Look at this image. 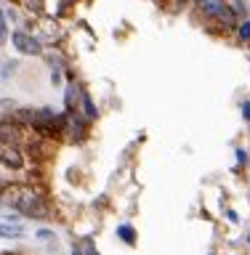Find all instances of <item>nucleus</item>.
<instances>
[{
  "label": "nucleus",
  "instance_id": "4468645a",
  "mask_svg": "<svg viewBox=\"0 0 250 255\" xmlns=\"http://www.w3.org/2000/svg\"><path fill=\"white\" fill-rule=\"evenodd\" d=\"M243 117L250 123V101H245V104H243Z\"/></svg>",
  "mask_w": 250,
  "mask_h": 255
},
{
  "label": "nucleus",
  "instance_id": "7ed1b4c3",
  "mask_svg": "<svg viewBox=\"0 0 250 255\" xmlns=\"http://www.w3.org/2000/svg\"><path fill=\"white\" fill-rule=\"evenodd\" d=\"M11 43H13L16 51L24 53V56H40V53H43V45H40V40L32 37L29 32H21V29L11 32Z\"/></svg>",
  "mask_w": 250,
  "mask_h": 255
},
{
  "label": "nucleus",
  "instance_id": "a211bd4d",
  "mask_svg": "<svg viewBox=\"0 0 250 255\" xmlns=\"http://www.w3.org/2000/svg\"><path fill=\"white\" fill-rule=\"evenodd\" d=\"M248 43H250V40H248Z\"/></svg>",
  "mask_w": 250,
  "mask_h": 255
},
{
  "label": "nucleus",
  "instance_id": "f257e3e1",
  "mask_svg": "<svg viewBox=\"0 0 250 255\" xmlns=\"http://www.w3.org/2000/svg\"><path fill=\"white\" fill-rule=\"evenodd\" d=\"M5 199L19 213L29 215V218H35V221H45L48 215H51L48 213V205L43 202V197H40L32 186H8L5 189Z\"/></svg>",
  "mask_w": 250,
  "mask_h": 255
},
{
  "label": "nucleus",
  "instance_id": "0eeeda50",
  "mask_svg": "<svg viewBox=\"0 0 250 255\" xmlns=\"http://www.w3.org/2000/svg\"><path fill=\"white\" fill-rule=\"evenodd\" d=\"M80 104H83V115H85V120H93V117H96V107H93L91 96H88L85 91H80Z\"/></svg>",
  "mask_w": 250,
  "mask_h": 255
},
{
  "label": "nucleus",
  "instance_id": "1a4fd4ad",
  "mask_svg": "<svg viewBox=\"0 0 250 255\" xmlns=\"http://www.w3.org/2000/svg\"><path fill=\"white\" fill-rule=\"evenodd\" d=\"M117 237L123 239L125 245H136V231H133L131 226H128V223H123V226L117 229Z\"/></svg>",
  "mask_w": 250,
  "mask_h": 255
},
{
  "label": "nucleus",
  "instance_id": "423d86ee",
  "mask_svg": "<svg viewBox=\"0 0 250 255\" xmlns=\"http://www.w3.org/2000/svg\"><path fill=\"white\" fill-rule=\"evenodd\" d=\"M0 237L3 239H21L24 237V226L21 223H11V221H5V223H0Z\"/></svg>",
  "mask_w": 250,
  "mask_h": 255
},
{
  "label": "nucleus",
  "instance_id": "20e7f679",
  "mask_svg": "<svg viewBox=\"0 0 250 255\" xmlns=\"http://www.w3.org/2000/svg\"><path fill=\"white\" fill-rule=\"evenodd\" d=\"M0 162H3L5 167H13V170H19V167L24 165V157L16 143H8V146H0Z\"/></svg>",
  "mask_w": 250,
  "mask_h": 255
},
{
  "label": "nucleus",
  "instance_id": "39448f33",
  "mask_svg": "<svg viewBox=\"0 0 250 255\" xmlns=\"http://www.w3.org/2000/svg\"><path fill=\"white\" fill-rule=\"evenodd\" d=\"M19 143V125L16 123H0V146Z\"/></svg>",
  "mask_w": 250,
  "mask_h": 255
},
{
  "label": "nucleus",
  "instance_id": "9d476101",
  "mask_svg": "<svg viewBox=\"0 0 250 255\" xmlns=\"http://www.w3.org/2000/svg\"><path fill=\"white\" fill-rule=\"evenodd\" d=\"M232 13L237 16V19H248V5L243 3V0H232Z\"/></svg>",
  "mask_w": 250,
  "mask_h": 255
},
{
  "label": "nucleus",
  "instance_id": "6e6552de",
  "mask_svg": "<svg viewBox=\"0 0 250 255\" xmlns=\"http://www.w3.org/2000/svg\"><path fill=\"white\" fill-rule=\"evenodd\" d=\"M21 5L27 8L32 16H43L45 13V0H21Z\"/></svg>",
  "mask_w": 250,
  "mask_h": 255
},
{
  "label": "nucleus",
  "instance_id": "ddd939ff",
  "mask_svg": "<svg viewBox=\"0 0 250 255\" xmlns=\"http://www.w3.org/2000/svg\"><path fill=\"white\" fill-rule=\"evenodd\" d=\"M16 109V101H8V99H0V115H8V112Z\"/></svg>",
  "mask_w": 250,
  "mask_h": 255
},
{
  "label": "nucleus",
  "instance_id": "2eb2a0df",
  "mask_svg": "<svg viewBox=\"0 0 250 255\" xmlns=\"http://www.w3.org/2000/svg\"><path fill=\"white\" fill-rule=\"evenodd\" d=\"M195 3H200V0H195Z\"/></svg>",
  "mask_w": 250,
  "mask_h": 255
},
{
  "label": "nucleus",
  "instance_id": "dca6fc26",
  "mask_svg": "<svg viewBox=\"0 0 250 255\" xmlns=\"http://www.w3.org/2000/svg\"><path fill=\"white\" fill-rule=\"evenodd\" d=\"M248 242H250V237H248Z\"/></svg>",
  "mask_w": 250,
  "mask_h": 255
},
{
  "label": "nucleus",
  "instance_id": "f03ea898",
  "mask_svg": "<svg viewBox=\"0 0 250 255\" xmlns=\"http://www.w3.org/2000/svg\"><path fill=\"white\" fill-rule=\"evenodd\" d=\"M197 5H200V11H203V16L224 24V29L237 27V16L232 13V8H229L227 0H200Z\"/></svg>",
  "mask_w": 250,
  "mask_h": 255
},
{
  "label": "nucleus",
  "instance_id": "f3484780",
  "mask_svg": "<svg viewBox=\"0 0 250 255\" xmlns=\"http://www.w3.org/2000/svg\"><path fill=\"white\" fill-rule=\"evenodd\" d=\"M160 3H163V0H160Z\"/></svg>",
  "mask_w": 250,
  "mask_h": 255
},
{
  "label": "nucleus",
  "instance_id": "9b49d317",
  "mask_svg": "<svg viewBox=\"0 0 250 255\" xmlns=\"http://www.w3.org/2000/svg\"><path fill=\"white\" fill-rule=\"evenodd\" d=\"M237 35H240L243 43H245V40H250V19H243V21L237 24Z\"/></svg>",
  "mask_w": 250,
  "mask_h": 255
},
{
  "label": "nucleus",
  "instance_id": "f8f14e48",
  "mask_svg": "<svg viewBox=\"0 0 250 255\" xmlns=\"http://www.w3.org/2000/svg\"><path fill=\"white\" fill-rule=\"evenodd\" d=\"M8 40V24H5V16H3V11H0V45H3Z\"/></svg>",
  "mask_w": 250,
  "mask_h": 255
}]
</instances>
